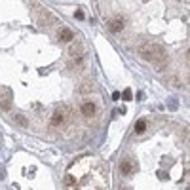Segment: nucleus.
<instances>
[{"mask_svg": "<svg viewBox=\"0 0 190 190\" xmlns=\"http://www.w3.org/2000/svg\"><path fill=\"white\" fill-rule=\"evenodd\" d=\"M65 185H67V190H76V179L72 173H67L65 177Z\"/></svg>", "mask_w": 190, "mask_h": 190, "instance_id": "obj_7", "label": "nucleus"}, {"mask_svg": "<svg viewBox=\"0 0 190 190\" xmlns=\"http://www.w3.org/2000/svg\"><path fill=\"white\" fill-rule=\"evenodd\" d=\"M80 112L86 118H95L97 116V105L93 103V101H84L82 105H80Z\"/></svg>", "mask_w": 190, "mask_h": 190, "instance_id": "obj_3", "label": "nucleus"}, {"mask_svg": "<svg viewBox=\"0 0 190 190\" xmlns=\"http://www.w3.org/2000/svg\"><path fill=\"white\" fill-rule=\"evenodd\" d=\"M120 169H122L124 175H133V173L137 171V164H135L133 160H129V158H128V160H122Z\"/></svg>", "mask_w": 190, "mask_h": 190, "instance_id": "obj_5", "label": "nucleus"}, {"mask_svg": "<svg viewBox=\"0 0 190 190\" xmlns=\"http://www.w3.org/2000/svg\"><path fill=\"white\" fill-rule=\"evenodd\" d=\"M65 122H67V110H65V108L53 110V114H52V118H50V125H52V128H61Z\"/></svg>", "mask_w": 190, "mask_h": 190, "instance_id": "obj_2", "label": "nucleus"}, {"mask_svg": "<svg viewBox=\"0 0 190 190\" xmlns=\"http://www.w3.org/2000/svg\"><path fill=\"white\" fill-rule=\"evenodd\" d=\"M108 29H110V32L120 34V32L125 29V21H124V17H114V19L108 23Z\"/></svg>", "mask_w": 190, "mask_h": 190, "instance_id": "obj_4", "label": "nucleus"}, {"mask_svg": "<svg viewBox=\"0 0 190 190\" xmlns=\"http://www.w3.org/2000/svg\"><path fill=\"white\" fill-rule=\"evenodd\" d=\"M99 190H105V188H99ZM107 190H108V188H107Z\"/></svg>", "mask_w": 190, "mask_h": 190, "instance_id": "obj_12", "label": "nucleus"}, {"mask_svg": "<svg viewBox=\"0 0 190 190\" xmlns=\"http://www.w3.org/2000/svg\"><path fill=\"white\" fill-rule=\"evenodd\" d=\"M131 95H133V93H131V89H129V88H128V89H124V101H131Z\"/></svg>", "mask_w": 190, "mask_h": 190, "instance_id": "obj_9", "label": "nucleus"}, {"mask_svg": "<svg viewBox=\"0 0 190 190\" xmlns=\"http://www.w3.org/2000/svg\"><path fill=\"white\" fill-rule=\"evenodd\" d=\"M112 99L118 101V99H120V93H118V91H114V93H112Z\"/></svg>", "mask_w": 190, "mask_h": 190, "instance_id": "obj_11", "label": "nucleus"}, {"mask_svg": "<svg viewBox=\"0 0 190 190\" xmlns=\"http://www.w3.org/2000/svg\"><path fill=\"white\" fill-rule=\"evenodd\" d=\"M139 53L143 55L146 61H150V63H154V65H158V67H162L165 63L164 50H162L160 46H156V44H145V46H141Z\"/></svg>", "mask_w": 190, "mask_h": 190, "instance_id": "obj_1", "label": "nucleus"}, {"mask_svg": "<svg viewBox=\"0 0 190 190\" xmlns=\"http://www.w3.org/2000/svg\"><path fill=\"white\" fill-rule=\"evenodd\" d=\"M59 38L63 42H72L74 40V32L70 29H67V27H61V29H59Z\"/></svg>", "mask_w": 190, "mask_h": 190, "instance_id": "obj_6", "label": "nucleus"}, {"mask_svg": "<svg viewBox=\"0 0 190 190\" xmlns=\"http://www.w3.org/2000/svg\"><path fill=\"white\" fill-rule=\"evenodd\" d=\"M146 125H148V124H146V120H143V118H141V120H137V122H135V133H137V135L145 133V131H146Z\"/></svg>", "mask_w": 190, "mask_h": 190, "instance_id": "obj_8", "label": "nucleus"}, {"mask_svg": "<svg viewBox=\"0 0 190 190\" xmlns=\"http://www.w3.org/2000/svg\"><path fill=\"white\" fill-rule=\"evenodd\" d=\"M74 15H76V19H84V12H82V10H76Z\"/></svg>", "mask_w": 190, "mask_h": 190, "instance_id": "obj_10", "label": "nucleus"}]
</instances>
